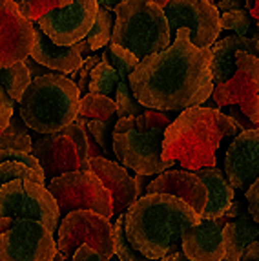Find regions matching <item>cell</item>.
<instances>
[{
    "label": "cell",
    "instance_id": "obj_40",
    "mask_svg": "<svg viewBox=\"0 0 259 261\" xmlns=\"http://www.w3.org/2000/svg\"><path fill=\"white\" fill-rule=\"evenodd\" d=\"M121 2H122V0H97L99 8L108 9V11H115V8L121 4Z\"/></svg>",
    "mask_w": 259,
    "mask_h": 261
},
{
    "label": "cell",
    "instance_id": "obj_23",
    "mask_svg": "<svg viewBox=\"0 0 259 261\" xmlns=\"http://www.w3.org/2000/svg\"><path fill=\"white\" fill-rule=\"evenodd\" d=\"M30 57L46 70H53L57 73L64 75H71L79 71L82 62H84L77 44L75 46H57L44 35L40 28L35 30L33 48H31Z\"/></svg>",
    "mask_w": 259,
    "mask_h": 261
},
{
    "label": "cell",
    "instance_id": "obj_28",
    "mask_svg": "<svg viewBox=\"0 0 259 261\" xmlns=\"http://www.w3.org/2000/svg\"><path fill=\"white\" fill-rule=\"evenodd\" d=\"M112 33H113L112 11H108V9H104V8H99L95 24H93V28H91V31L86 37L91 51H99L100 48H104V46L112 40Z\"/></svg>",
    "mask_w": 259,
    "mask_h": 261
},
{
    "label": "cell",
    "instance_id": "obj_32",
    "mask_svg": "<svg viewBox=\"0 0 259 261\" xmlns=\"http://www.w3.org/2000/svg\"><path fill=\"white\" fill-rule=\"evenodd\" d=\"M99 62H100V53H99V55H90L86 61L82 62L81 70H79V75H77V83H75L81 93H86L88 92V88H90L91 71L95 70Z\"/></svg>",
    "mask_w": 259,
    "mask_h": 261
},
{
    "label": "cell",
    "instance_id": "obj_42",
    "mask_svg": "<svg viewBox=\"0 0 259 261\" xmlns=\"http://www.w3.org/2000/svg\"><path fill=\"white\" fill-rule=\"evenodd\" d=\"M250 15L257 20V31H259V0H255L254 2V8L250 9Z\"/></svg>",
    "mask_w": 259,
    "mask_h": 261
},
{
    "label": "cell",
    "instance_id": "obj_22",
    "mask_svg": "<svg viewBox=\"0 0 259 261\" xmlns=\"http://www.w3.org/2000/svg\"><path fill=\"white\" fill-rule=\"evenodd\" d=\"M212 53V79L214 84L226 83L234 73H236V55L238 53H248V55L259 59V40L255 37H226V39L217 40L210 48Z\"/></svg>",
    "mask_w": 259,
    "mask_h": 261
},
{
    "label": "cell",
    "instance_id": "obj_19",
    "mask_svg": "<svg viewBox=\"0 0 259 261\" xmlns=\"http://www.w3.org/2000/svg\"><path fill=\"white\" fill-rule=\"evenodd\" d=\"M115 100L99 93H86L81 97V108L75 122L84 128V132L99 144L102 152H108L110 135L113 134L115 126Z\"/></svg>",
    "mask_w": 259,
    "mask_h": 261
},
{
    "label": "cell",
    "instance_id": "obj_27",
    "mask_svg": "<svg viewBox=\"0 0 259 261\" xmlns=\"http://www.w3.org/2000/svg\"><path fill=\"white\" fill-rule=\"evenodd\" d=\"M0 150H17V152H33V143L20 119L13 117L6 130H0Z\"/></svg>",
    "mask_w": 259,
    "mask_h": 261
},
{
    "label": "cell",
    "instance_id": "obj_12",
    "mask_svg": "<svg viewBox=\"0 0 259 261\" xmlns=\"http://www.w3.org/2000/svg\"><path fill=\"white\" fill-rule=\"evenodd\" d=\"M170 33L185 28L190 31V42L199 49H210L221 33V15L216 4L206 0H170L163 9Z\"/></svg>",
    "mask_w": 259,
    "mask_h": 261
},
{
    "label": "cell",
    "instance_id": "obj_36",
    "mask_svg": "<svg viewBox=\"0 0 259 261\" xmlns=\"http://www.w3.org/2000/svg\"><path fill=\"white\" fill-rule=\"evenodd\" d=\"M216 8L219 11H225V13H232V11H239L241 4H239V0H219Z\"/></svg>",
    "mask_w": 259,
    "mask_h": 261
},
{
    "label": "cell",
    "instance_id": "obj_24",
    "mask_svg": "<svg viewBox=\"0 0 259 261\" xmlns=\"http://www.w3.org/2000/svg\"><path fill=\"white\" fill-rule=\"evenodd\" d=\"M208 190V201L201 219H219L225 218L228 208L234 203V187L228 183L226 175L217 166L214 168H201L194 172Z\"/></svg>",
    "mask_w": 259,
    "mask_h": 261
},
{
    "label": "cell",
    "instance_id": "obj_3",
    "mask_svg": "<svg viewBox=\"0 0 259 261\" xmlns=\"http://www.w3.org/2000/svg\"><path fill=\"white\" fill-rule=\"evenodd\" d=\"M238 130V122L221 110L206 106L183 110L164 132L163 159L179 161L186 172L214 168L223 139L234 137Z\"/></svg>",
    "mask_w": 259,
    "mask_h": 261
},
{
    "label": "cell",
    "instance_id": "obj_20",
    "mask_svg": "<svg viewBox=\"0 0 259 261\" xmlns=\"http://www.w3.org/2000/svg\"><path fill=\"white\" fill-rule=\"evenodd\" d=\"M146 194H166L185 201L201 218L208 201V190L203 181L186 170H166L157 175L146 188Z\"/></svg>",
    "mask_w": 259,
    "mask_h": 261
},
{
    "label": "cell",
    "instance_id": "obj_13",
    "mask_svg": "<svg viewBox=\"0 0 259 261\" xmlns=\"http://www.w3.org/2000/svg\"><path fill=\"white\" fill-rule=\"evenodd\" d=\"M57 252L51 232L31 219H13L0 234V261H53Z\"/></svg>",
    "mask_w": 259,
    "mask_h": 261
},
{
    "label": "cell",
    "instance_id": "obj_34",
    "mask_svg": "<svg viewBox=\"0 0 259 261\" xmlns=\"http://www.w3.org/2000/svg\"><path fill=\"white\" fill-rule=\"evenodd\" d=\"M71 261H106V259L91 247H81L77 252H75V256L71 257ZM110 261H119V257L113 256Z\"/></svg>",
    "mask_w": 259,
    "mask_h": 261
},
{
    "label": "cell",
    "instance_id": "obj_39",
    "mask_svg": "<svg viewBox=\"0 0 259 261\" xmlns=\"http://www.w3.org/2000/svg\"><path fill=\"white\" fill-rule=\"evenodd\" d=\"M161 261H192L188 259V257L185 256V252H183V248H177V250H173V252H170L166 257H163Z\"/></svg>",
    "mask_w": 259,
    "mask_h": 261
},
{
    "label": "cell",
    "instance_id": "obj_15",
    "mask_svg": "<svg viewBox=\"0 0 259 261\" xmlns=\"http://www.w3.org/2000/svg\"><path fill=\"white\" fill-rule=\"evenodd\" d=\"M97 0H71L64 9H55L37 20L40 31L57 46H75L84 40L95 24Z\"/></svg>",
    "mask_w": 259,
    "mask_h": 261
},
{
    "label": "cell",
    "instance_id": "obj_31",
    "mask_svg": "<svg viewBox=\"0 0 259 261\" xmlns=\"http://www.w3.org/2000/svg\"><path fill=\"white\" fill-rule=\"evenodd\" d=\"M221 30H230L238 37H255L257 35V31H255V33H250V18H248V15H246L243 9L221 15Z\"/></svg>",
    "mask_w": 259,
    "mask_h": 261
},
{
    "label": "cell",
    "instance_id": "obj_16",
    "mask_svg": "<svg viewBox=\"0 0 259 261\" xmlns=\"http://www.w3.org/2000/svg\"><path fill=\"white\" fill-rule=\"evenodd\" d=\"M33 22L20 13L11 0H0V70L24 62L31 55Z\"/></svg>",
    "mask_w": 259,
    "mask_h": 261
},
{
    "label": "cell",
    "instance_id": "obj_37",
    "mask_svg": "<svg viewBox=\"0 0 259 261\" xmlns=\"http://www.w3.org/2000/svg\"><path fill=\"white\" fill-rule=\"evenodd\" d=\"M134 181H135V187H137V199H141L143 197V192L148 188V185L153 181V179H150V175H135L134 177Z\"/></svg>",
    "mask_w": 259,
    "mask_h": 261
},
{
    "label": "cell",
    "instance_id": "obj_41",
    "mask_svg": "<svg viewBox=\"0 0 259 261\" xmlns=\"http://www.w3.org/2000/svg\"><path fill=\"white\" fill-rule=\"evenodd\" d=\"M13 225V219L9 218H0V234H4L6 230H8L9 226Z\"/></svg>",
    "mask_w": 259,
    "mask_h": 261
},
{
    "label": "cell",
    "instance_id": "obj_4",
    "mask_svg": "<svg viewBox=\"0 0 259 261\" xmlns=\"http://www.w3.org/2000/svg\"><path fill=\"white\" fill-rule=\"evenodd\" d=\"M172 124L166 113L146 110L137 117L119 119L113 126V153L126 168L139 175H159L172 170L173 161L163 159L164 132Z\"/></svg>",
    "mask_w": 259,
    "mask_h": 261
},
{
    "label": "cell",
    "instance_id": "obj_38",
    "mask_svg": "<svg viewBox=\"0 0 259 261\" xmlns=\"http://www.w3.org/2000/svg\"><path fill=\"white\" fill-rule=\"evenodd\" d=\"M241 261H259V241H254L250 247L243 252Z\"/></svg>",
    "mask_w": 259,
    "mask_h": 261
},
{
    "label": "cell",
    "instance_id": "obj_45",
    "mask_svg": "<svg viewBox=\"0 0 259 261\" xmlns=\"http://www.w3.org/2000/svg\"><path fill=\"white\" fill-rule=\"evenodd\" d=\"M254 2H255V0H246V9H248V11L254 8Z\"/></svg>",
    "mask_w": 259,
    "mask_h": 261
},
{
    "label": "cell",
    "instance_id": "obj_35",
    "mask_svg": "<svg viewBox=\"0 0 259 261\" xmlns=\"http://www.w3.org/2000/svg\"><path fill=\"white\" fill-rule=\"evenodd\" d=\"M24 64L28 66V70H30V75H31V81L37 77H42V75H48V71H46V68H42L40 64H37V62L31 59V57H28L26 61H24Z\"/></svg>",
    "mask_w": 259,
    "mask_h": 261
},
{
    "label": "cell",
    "instance_id": "obj_44",
    "mask_svg": "<svg viewBox=\"0 0 259 261\" xmlns=\"http://www.w3.org/2000/svg\"><path fill=\"white\" fill-rule=\"evenodd\" d=\"M53 261H66V257H64V256H62V254H61V252H57V256H55V257H53Z\"/></svg>",
    "mask_w": 259,
    "mask_h": 261
},
{
    "label": "cell",
    "instance_id": "obj_6",
    "mask_svg": "<svg viewBox=\"0 0 259 261\" xmlns=\"http://www.w3.org/2000/svg\"><path fill=\"white\" fill-rule=\"evenodd\" d=\"M168 20L163 8L151 0H122L115 8V22L110 44L130 51L139 61L170 46Z\"/></svg>",
    "mask_w": 259,
    "mask_h": 261
},
{
    "label": "cell",
    "instance_id": "obj_14",
    "mask_svg": "<svg viewBox=\"0 0 259 261\" xmlns=\"http://www.w3.org/2000/svg\"><path fill=\"white\" fill-rule=\"evenodd\" d=\"M236 68V73L226 83L214 86L212 99L221 108L239 105L245 117L255 124L259 121V59L238 53Z\"/></svg>",
    "mask_w": 259,
    "mask_h": 261
},
{
    "label": "cell",
    "instance_id": "obj_7",
    "mask_svg": "<svg viewBox=\"0 0 259 261\" xmlns=\"http://www.w3.org/2000/svg\"><path fill=\"white\" fill-rule=\"evenodd\" d=\"M139 59L130 51L119 48L115 44H110V48L100 53V62L91 71L90 88L88 93H99V95L110 97L115 95L117 117H137L146 110L135 100L130 86V75L139 66Z\"/></svg>",
    "mask_w": 259,
    "mask_h": 261
},
{
    "label": "cell",
    "instance_id": "obj_21",
    "mask_svg": "<svg viewBox=\"0 0 259 261\" xmlns=\"http://www.w3.org/2000/svg\"><path fill=\"white\" fill-rule=\"evenodd\" d=\"M88 165H90V172H93L100 179L104 188L110 192L112 212L115 218H119L137 201V187L134 177L128 174L126 168L106 157H90Z\"/></svg>",
    "mask_w": 259,
    "mask_h": 261
},
{
    "label": "cell",
    "instance_id": "obj_29",
    "mask_svg": "<svg viewBox=\"0 0 259 261\" xmlns=\"http://www.w3.org/2000/svg\"><path fill=\"white\" fill-rule=\"evenodd\" d=\"M20 13L28 20H40L44 15L51 13L55 9H64L71 4V0H15Z\"/></svg>",
    "mask_w": 259,
    "mask_h": 261
},
{
    "label": "cell",
    "instance_id": "obj_46",
    "mask_svg": "<svg viewBox=\"0 0 259 261\" xmlns=\"http://www.w3.org/2000/svg\"><path fill=\"white\" fill-rule=\"evenodd\" d=\"M254 128H255V130H259V121H257V122H255V124H254Z\"/></svg>",
    "mask_w": 259,
    "mask_h": 261
},
{
    "label": "cell",
    "instance_id": "obj_11",
    "mask_svg": "<svg viewBox=\"0 0 259 261\" xmlns=\"http://www.w3.org/2000/svg\"><path fill=\"white\" fill-rule=\"evenodd\" d=\"M81 247H91L100 254L106 261L115 256V245H113V225L110 219L102 218L95 212H79L68 214L59 225V241L57 248L71 261Z\"/></svg>",
    "mask_w": 259,
    "mask_h": 261
},
{
    "label": "cell",
    "instance_id": "obj_8",
    "mask_svg": "<svg viewBox=\"0 0 259 261\" xmlns=\"http://www.w3.org/2000/svg\"><path fill=\"white\" fill-rule=\"evenodd\" d=\"M31 155L40 163L46 181L71 172L90 170V144L84 128L71 122L64 130L35 139Z\"/></svg>",
    "mask_w": 259,
    "mask_h": 261
},
{
    "label": "cell",
    "instance_id": "obj_47",
    "mask_svg": "<svg viewBox=\"0 0 259 261\" xmlns=\"http://www.w3.org/2000/svg\"><path fill=\"white\" fill-rule=\"evenodd\" d=\"M11 2H15V0H11Z\"/></svg>",
    "mask_w": 259,
    "mask_h": 261
},
{
    "label": "cell",
    "instance_id": "obj_30",
    "mask_svg": "<svg viewBox=\"0 0 259 261\" xmlns=\"http://www.w3.org/2000/svg\"><path fill=\"white\" fill-rule=\"evenodd\" d=\"M113 245H115V256L119 257V261H151L130 245L124 230V214H121L113 225Z\"/></svg>",
    "mask_w": 259,
    "mask_h": 261
},
{
    "label": "cell",
    "instance_id": "obj_17",
    "mask_svg": "<svg viewBox=\"0 0 259 261\" xmlns=\"http://www.w3.org/2000/svg\"><path fill=\"white\" fill-rule=\"evenodd\" d=\"M225 175L238 190L246 192L259 179V130H243L225 155Z\"/></svg>",
    "mask_w": 259,
    "mask_h": 261
},
{
    "label": "cell",
    "instance_id": "obj_26",
    "mask_svg": "<svg viewBox=\"0 0 259 261\" xmlns=\"http://www.w3.org/2000/svg\"><path fill=\"white\" fill-rule=\"evenodd\" d=\"M254 241H259V225L248 212H241L236 221H228L223 230L225 261H241L243 252Z\"/></svg>",
    "mask_w": 259,
    "mask_h": 261
},
{
    "label": "cell",
    "instance_id": "obj_1",
    "mask_svg": "<svg viewBox=\"0 0 259 261\" xmlns=\"http://www.w3.org/2000/svg\"><path fill=\"white\" fill-rule=\"evenodd\" d=\"M210 49L190 42V31L181 28L173 44L146 57L130 75L135 100L143 108L170 112L201 106L214 92Z\"/></svg>",
    "mask_w": 259,
    "mask_h": 261
},
{
    "label": "cell",
    "instance_id": "obj_2",
    "mask_svg": "<svg viewBox=\"0 0 259 261\" xmlns=\"http://www.w3.org/2000/svg\"><path fill=\"white\" fill-rule=\"evenodd\" d=\"M199 219L194 208L177 197L146 194L124 212V230L135 250L151 261H161L181 248L185 230Z\"/></svg>",
    "mask_w": 259,
    "mask_h": 261
},
{
    "label": "cell",
    "instance_id": "obj_5",
    "mask_svg": "<svg viewBox=\"0 0 259 261\" xmlns=\"http://www.w3.org/2000/svg\"><path fill=\"white\" fill-rule=\"evenodd\" d=\"M81 108L77 84L59 73L33 79L18 100L20 119L40 135L55 134L75 122Z\"/></svg>",
    "mask_w": 259,
    "mask_h": 261
},
{
    "label": "cell",
    "instance_id": "obj_25",
    "mask_svg": "<svg viewBox=\"0 0 259 261\" xmlns=\"http://www.w3.org/2000/svg\"><path fill=\"white\" fill-rule=\"evenodd\" d=\"M31 83V75L24 62L0 70V130H6L13 119L15 102L22 99Z\"/></svg>",
    "mask_w": 259,
    "mask_h": 261
},
{
    "label": "cell",
    "instance_id": "obj_43",
    "mask_svg": "<svg viewBox=\"0 0 259 261\" xmlns=\"http://www.w3.org/2000/svg\"><path fill=\"white\" fill-rule=\"evenodd\" d=\"M151 2H153V4H157L159 8H163V9L170 4V0H151Z\"/></svg>",
    "mask_w": 259,
    "mask_h": 261
},
{
    "label": "cell",
    "instance_id": "obj_33",
    "mask_svg": "<svg viewBox=\"0 0 259 261\" xmlns=\"http://www.w3.org/2000/svg\"><path fill=\"white\" fill-rule=\"evenodd\" d=\"M245 194H246V205H248V214H250L252 219L259 225V179Z\"/></svg>",
    "mask_w": 259,
    "mask_h": 261
},
{
    "label": "cell",
    "instance_id": "obj_10",
    "mask_svg": "<svg viewBox=\"0 0 259 261\" xmlns=\"http://www.w3.org/2000/svg\"><path fill=\"white\" fill-rule=\"evenodd\" d=\"M49 194L57 201L61 216H68L71 212H95L102 218L112 219V196L104 188L100 179L93 172H71L61 177H55L49 181Z\"/></svg>",
    "mask_w": 259,
    "mask_h": 261
},
{
    "label": "cell",
    "instance_id": "obj_9",
    "mask_svg": "<svg viewBox=\"0 0 259 261\" xmlns=\"http://www.w3.org/2000/svg\"><path fill=\"white\" fill-rule=\"evenodd\" d=\"M0 218L31 219L44 225L53 234L61 212L57 201L44 185L28 179H15L0 188Z\"/></svg>",
    "mask_w": 259,
    "mask_h": 261
},
{
    "label": "cell",
    "instance_id": "obj_18",
    "mask_svg": "<svg viewBox=\"0 0 259 261\" xmlns=\"http://www.w3.org/2000/svg\"><path fill=\"white\" fill-rule=\"evenodd\" d=\"M228 218L199 219L197 225L185 230L181 248L185 256L192 261H225V230Z\"/></svg>",
    "mask_w": 259,
    "mask_h": 261
}]
</instances>
